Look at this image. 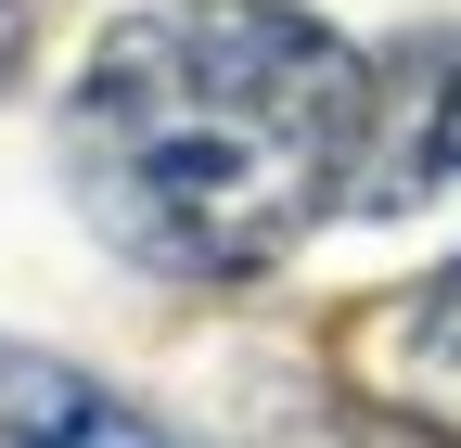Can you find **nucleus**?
Wrapping results in <instances>:
<instances>
[{"mask_svg": "<svg viewBox=\"0 0 461 448\" xmlns=\"http://www.w3.org/2000/svg\"><path fill=\"white\" fill-rule=\"evenodd\" d=\"M436 193H461V26L372 65V141H359L346 218H423Z\"/></svg>", "mask_w": 461, "mask_h": 448, "instance_id": "2", "label": "nucleus"}, {"mask_svg": "<svg viewBox=\"0 0 461 448\" xmlns=\"http://www.w3.org/2000/svg\"><path fill=\"white\" fill-rule=\"evenodd\" d=\"M14 39H26V0H0V77H14Z\"/></svg>", "mask_w": 461, "mask_h": 448, "instance_id": "5", "label": "nucleus"}, {"mask_svg": "<svg viewBox=\"0 0 461 448\" xmlns=\"http://www.w3.org/2000/svg\"><path fill=\"white\" fill-rule=\"evenodd\" d=\"M0 435L14 448H180L167 423H141L129 398H103L90 372L39 359V346H0Z\"/></svg>", "mask_w": 461, "mask_h": 448, "instance_id": "4", "label": "nucleus"}, {"mask_svg": "<svg viewBox=\"0 0 461 448\" xmlns=\"http://www.w3.org/2000/svg\"><path fill=\"white\" fill-rule=\"evenodd\" d=\"M346 372H359L397 423L461 435V256H448V269H423L411 295H384L359 333H346Z\"/></svg>", "mask_w": 461, "mask_h": 448, "instance_id": "3", "label": "nucleus"}, {"mask_svg": "<svg viewBox=\"0 0 461 448\" xmlns=\"http://www.w3.org/2000/svg\"><path fill=\"white\" fill-rule=\"evenodd\" d=\"M372 65L282 0H180L90 51L65 103L77 205L167 282H244L359 193Z\"/></svg>", "mask_w": 461, "mask_h": 448, "instance_id": "1", "label": "nucleus"}]
</instances>
